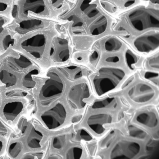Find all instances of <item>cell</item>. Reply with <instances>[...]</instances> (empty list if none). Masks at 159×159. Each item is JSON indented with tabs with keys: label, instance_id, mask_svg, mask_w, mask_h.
Instances as JSON below:
<instances>
[{
	"label": "cell",
	"instance_id": "cell-12",
	"mask_svg": "<svg viewBox=\"0 0 159 159\" xmlns=\"http://www.w3.org/2000/svg\"><path fill=\"white\" fill-rule=\"evenodd\" d=\"M113 117L111 113L106 111L93 112L88 116L86 125L93 134L100 136L105 133L109 125L113 122Z\"/></svg>",
	"mask_w": 159,
	"mask_h": 159
},
{
	"label": "cell",
	"instance_id": "cell-20",
	"mask_svg": "<svg viewBox=\"0 0 159 159\" xmlns=\"http://www.w3.org/2000/svg\"><path fill=\"white\" fill-rule=\"evenodd\" d=\"M40 70L37 67H33L26 72L22 79V85L26 89H33L37 85L36 76L39 74Z\"/></svg>",
	"mask_w": 159,
	"mask_h": 159
},
{
	"label": "cell",
	"instance_id": "cell-3",
	"mask_svg": "<svg viewBox=\"0 0 159 159\" xmlns=\"http://www.w3.org/2000/svg\"><path fill=\"white\" fill-rule=\"evenodd\" d=\"M125 17L130 26L138 32L159 29V8L138 6L126 13Z\"/></svg>",
	"mask_w": 159,
	"mask_h": 159
},
{
	"label": "cell",
	"instance_id": "cell-5",
	"mask_svg": "<svg viewBox=\"0 0 159 159\" xmlns=\"http://www.w3.org/2000/svg\"><path fill=\"white\" fill-rule=\"evenodd\" d=\"M66 84L57 71L50 70L47 72L40 91V103L43 106H48L64 93Z\"/></svg>",
	"mask_w": 159,
	"mask_h": 159
},
{
	"label": "cell",
	"instance_id": "cell-16",
	"mask_svg": "<svg viewBox=\"0 0 159 159\" xmlns=\"http://www.w3.org/2000/svg\"><path fill=\"white\" fill-rule=\"evenodd\" d=\"M24 104L20 101H14L5 104L2 109L3 116L7 120L13 121L23 111Z\"/></svg>",
	"mask_w": 159,
	"mask_h": 159
},
{
	"label": "cell",
	"instance_id": "cell-27",
	"mask_svg": "<svg viewBox=\"0 0 159 159\" xmlns=\"http://www.w3.org/2000/svg\"><path fill=\"white\" fill-rule=\"evenodd\" d=\"M22 149L23 147L20 142H13L9 147L8 153L11 157L16 158L21 154Z\"/></svg>",
	"mask_w": 159,
	"mask_h": 159
},
{
	"label": "cell",
	"instance_id": "cell-41",
	"mask_svg": "<svg viewBox=\"0 0 159 159\" xmlns=\"http://www.w3.org/2000/svg\"><path fill=\"white\" fill-rule=\"evenodd\" d=\"M3 147H4V144H3V142H2V141L1 139H0V153L2 152V149H3Z\"/></svg>",
	"mask_w": 159,
	"mask_h": 159
},
{
	"label": "cell",
	"instance_id": "cell-38",
	"mask_svg": "<svg viewBox=\"0 0 159 159\" xmlns=\"http://www.w3.org/2000/svg\"><path fill=\"white\" fill-rule=\"evenodd\" d=\"M8 134V130L0 120V135L5 136Z\"/></svg>",
	"mask_w": 159,
	"mask_h": 159
},
{
	"label": "cell",
	"instance_id": "cell-28",
	"mask_svg": "<svg viewBox=\"0 0 159 159\" xmlns=\"http://www.w3.org/2000/svg\"><path fill=\"white\" fill-rule=\"evenodd\" d=\"M83 153V149L79 146L71 147L66 153L67 159H80Z\"/></svg>",
	"mask_w": 159,
	"mask_h": 159
},
{
	"label": "cell",
	"instance_id": "cell-25",
	"mask_svg": "<svg viewBox=\"0 0 159 159\" xmlns=\"http://www.w3.org/2000/svg\"><path fill=\"white\" fill-rule=\"evenodd\" d=\"M115 5L117 8L127 9L137 4L139 0H107Z\"/></svg>",
	"mask_w": 159,
	"mask_h": 159
},
{
	"label": "cell",
	"instance_id": "cell-6",
	"mask_svg": "<svg viewBox=\"0 0 159 159\" xmlns=\"http://www.w3.org/2000/svg\"><path fill=\"white\" fill-rule=\"evenodd\" d=\"M54 25L53 21L36 17L25 19L14 18L8 27V30L16 39L39 30L49 28Z\"/></svg>",
	"mask_w": 159,
	"mask_h": 159
},
{
	"label": "cell",
	"instance_id": "cell-22",
	"mask_svg": "<svg viewBox=\"0 0 159 159\" xmlns=\"http://www.w3.org/2000/svg\"><path fill=\"white\" fill-rule=\"evenodd\" d=\"M122 43L115 37H110L106 39L103 43V49L108 53L119 52L122 48Z\"/></svg>",
	"mask_w": 159,
	"mask_h": 159
},
{
	"label": "cell",
	"instance_id": "cell-29",
	"mask_svg": "<svg viewBox=\"0 0 159 159\" xmlns=\"http://www.w3.org/2000/svg\"><path fill=\"white\" fill-rule=\"evenodd\" d=\"M125 59L126 65L130 69H133L134 66L138 62L137 57L130 50L125 51Z\"/></svg>",
	"mask_w": 159,
	"mask_h": 159
},
{
	"label": "cell",
	"instance_id": "cell-33",
	"mask_svg": "<svg viewBox=\"0 0 159 159\" xmlns=\"http://www.w3.org/2000/svg\"><path fill=\"white\" fill-rule=\"evenodd\" d=\"M27 95V93L26 91L21 89L10 90L5 93V96L9 98L25 97Z\"/></svg>",
	"mask_w": 159,
	"mask_h": 159
},
{
	"label": "cell",
	"instance_id": "cell-34",
	"mask_svg": "<svg viewBox=\"0 0 159 159\" xmlns=\"http://www.w3.org/2000/svg\"><path fill=\"white\" fill-rule=\"evenodd\" d=\"M144 77L145 79L148 80L152 81L153 83L157 82L158 83V79H159V74L158 71L156 72L155 71H146L144 73Z\"/></svg>",
	"mask_w": 159,
	"mask_h": 159
},
{
	"label": "cell",
	"instance_id": "cell-1",
	"mask_svg": "<svg viewBox=\"0 0 159 159\" xmlns=\"http://www.w3.org/2000/svg\"><path fill=\"white\" fill-rule=\"evenodd\" d=\"M52 26L16 39L13 49L23 53L32 60L42 61L48 57V50L53 37L57 33Z\"/></svg>",
	"mask_w": 159,
	"mask_h": 159
},
{
	"label": "cell",
	"instance_id": "cell-21",
	"mask_svg": "<svg viewBox=\"0 0 159 159\" xmlns=\"http://www.w3.org/2000/svg\"><path fill=\"white\" fill-rule=\"evenodd\" d=\"M43 138V134L42 132L35 128H32L27 140L28 147L32 149L40 148L41 147V143Z\"/></svg>",
	"mask_w": 159,
	"mask_h": 159
},
{
	"label": "cell",
	"instance_id": "cell-9",
	"mask_svg": "<svg viewBox=\"0 0 159 159\" xmlns=\"http://www.w3.org/2000/svg\"><path fill=\"white\" fill-rule=\"evenodd\" d=\"M68 41L65 37L57 33L52 39L49 46L48 57L57 64L66 62L70 57Z\"/></svg>",
	"mask_w": 159,
	"mask_h": 159
},
{
	"label": "cell",
	"instance_id": "cell-40",
	"mask_svg": "<svg viewBox=\"0 0 159 159\" xmlns=\"http://www.w3.org/2000/svg\"><path fill=\"white\" fill-rule=\"evenodd\" d=\"M41 152H39V154H28L24 156V159H35V157H37V158H39V157H41L42 156L43 153H40Z\"/></svg>",
	"mask_w": 159,
	"mask_h": 159
},
{
	"label": "cell",
	"instance_id": "cell-36",
	"mask_svg": "<svg viewBox=\"0 0 159 159\" xmlns=\"http://www.w3.org/2000/svg\"><path fill=\"white\" fill-rule=\"evenodd\" d=\"M121 58L119 56L112 55L109 56L105 58V61L107 64H109L110 65L115 66L116 64L120 63V61Z\"/></svg>",
	"mask_w": 159,
	"mask_h": 159
},
{
	"label": "cell",
	"instance_id": "cell-17",
	"mask_svg": "<svg viewBox=\"0 0 159 159\" xmlns=\"http://www.w3.org/2000/svg\"><path fill=\"white\" fill-rule=\"evenodd\" d=\"M118 107V101L115 96L107 97L95 100L92 104L91 109L93 110H116Z\"/></svg>",
	"mask_w": 159,
	"mask_h": 159
},
{
	"label": "cell",
	"instance_id": "cell-30",
	"mask_svg": "<svg viewBox=\"0 0 159 159\" xmlns=\"http://www.w3.org/2000/svg\"><path fill=\"white\" fill-rule=\"evenodd\" d=\"M100 7L107 13L114 14L117 12L118 8L113 3L107 0H99Z\"/></svg>",
	"mask_w": 159,
	"mask_h": 159
},
{
	"label": "cell",
	"instance_id": "cell-7",
	"mask_svg": "<svg viewBox=\"0 0 159 159\" xmlns=\"http://www.w3.org/2000/svg\"><path fill=\"white\" fill-rule=\"evenodd\" d=\"M91 97L89 84L86 82L78 83L70 87L68 92L66 100L71 109L80 111L83 109Z\"/></svg>",
	"mask_w": 159,
	"mask_h": 159
},
{
	"label": "cell",
	"instance_id": "cell-39",
	"mask_svg": "<svg viewBox=\"0 0 159 159\" xmlns=\"http://www.w3.org/2000/svg\"><path fill=\"white\" fill-rule=\"evenodd\" d=\"M98 57H99V53H98V52L97 51H94L93 52V54H92L91 57H90V61L92 63H94L98 60Z\"/></svg>",
	"mask_w": 159,
	"mask_h": 159
},
{
	"label": "cell",
	"instance_id": "cell-15",
	"mask_svg": "<svg viewBox=\"0 0 159 159\" xmlns=\"http://www.w3.org/2000/svg\"><path fill=\"white\" fill-rule=\"evenodd\" d=\"M135 121L142 127L149 130L156 129L159 125V117L154 111L146 110L137 113Z\"/></svg>",
	"mask_w": 159,
	"mask_h": 159
},
{
	"label": "cell",
	"instance_id": "cell-37",
	"mask_svg": "<svg viewBox=\"0 0 159 159\" xmlns=\"http://www.w3.org/2000/svg\"><path fill=\"white\" fill-rule=\"evenodd\" d=\"M141 1L144 2H148L150 6L159 8V0H141Z\"/></svg>",
	"mask_w": 159,
	"mask_h": 159
},
{
	"label": "cell",
	"instance_id": "cell-10",
	"mask_svg": "<svg viewBox=\"0 0 159 159\" xmlns=\"http://www.w3.org/2000/svg\"><path fill=\"white\" fill-rule=\"evenodd\" d=\"M68 111L66 106L61 102L57 103L52 107L43 112L41 119L49 130H55L66 123Z\"/></svg>",
	"mask_w": 159,
	"mask_h": 159
},
{
	"label": "cell",
	"instance_id": "cell-23",
	"mask_svg": "<svg viewBox=\"0 0 159 159\" xmlns=\"http://www.w3.org/2000/svg\"><path fill=\"white\" fill-rule=\"evenodd\" d=\"M14 2L0 0V16L14 17Z\"/></svg>",
	"mask_w": 159,
	"mask_h": 159
},
{
	"label": "cell",
	"instance_id": "cell-18",
	"mask_svg": "<svg viewBox=\"0 0 159 159\" xmlns=\"http://www.w3.org/2000/svg\"><path fill=\"white\" fill-rule=\"evenodd\" d=\"M0 69V83L6 88L14 87L17 84L18 78L15 71L9 68Z\"/></svg>",
	"mask_w": 159,
	"mask_h": 159
},
{
	"label": "cell",
	"instance_id": "cell-14",
	"mask_svg": "<svg viewBox=\"0 0 159 159\" xmlns=\"http://www.w3.org/2000/svg\"><path fill=\"white\" fill-rule=\"evenodd\" d=\"M133 46L140 53L148 54L158 49L159 31H152L139 36L134 39Z\"/></svg>",
	"mask_w": 159,
	"mask_h": 159
},
{
	"label": "cell",
	"instance_id": "cell-43",
	"mask_svg": "<svg viewBox=\"0 0 159 159\" xmlns=\"http://www.w3.org/2000/svg\"><path fill=\"white\" fill-rule=\"evenodd\" d=\"M2 54H3V52H2V50L1 48V46H0V55Z\"/></svg>",
	"mask_w": 159,
	"mask_h": 159
},
{
	"label": "cell",
	"instance_id": "cell-26",
	"mask_svg": "<svg viewBox=\"0 0 159 159\" xmlns=\"http://www.w3.org/2000/svg\"><path fill=\"white\" fill-rule=\"evenodd\" d=\"M14 17L0 16V41L8 30V27Z\"/></svg>",
	"mask_w": 159,
	"mask_h": 159
},
{
	"label": "cell",
	"instance_id": "cell-4",
	"mask_svg": "<svg viewBox=\"0 0 159 159\" xmlns=\"http://www.w3.org/2000/svg\"><path fill=\"white\" fill-rule=\"evenodd\" d=\"M14 8V18L16 19L36 17L54 21L57 18L48 0H15Z\"/></svg>",
	"mask_w": 159,
	"mask_h": 159
},
{
	"label": "cell",
	"instance_id": "cell-42",
	"mask_svg": "<svg viewBox=\"0 0 159 159\" xmlns=\"http://www.w3.org/2000/svg\"><path fill=\"white\" fill-rule=\"evenodd\" d=\"M4 1H6L12 2H15V0H4Z\"/></svg>",
	"mask_w": 159,
	"mask_h": 159
},
{
	"label": "cell",
	"instance_id": "cell-31",
	"mask_svg": "<svg viewBox=\"0 0 159 159\" xmlns=\"http://www.w3.org/2000/svg\"><path fill=\"white\" fill-rule=\"evenodd\" d=\"M129 131V134L133 138L137 139H144L147 136V134L145 131L136 126H130Z\"/></svg>",
	"mask_w": 159,
	"mask_h": 159
},
{
	"label": "cell",
	"instance_id": "cell-24",
	"mask_svg": "<svg viewBox=\"0 0 159 159\" xmlns=\"http://www.w3.org/2000/svg\"><path fill=\"white\" fill-rule=\"evenodd\" d=\"M63 72L70 79L72 80H78L83 76V71L80 68L75 66H70L63 68Z\"/></svg>",
	"mask_w": 159,
	"mask_h": 159
},
{
	"label": "cell",
	"instance_id": "cell-11",
	"mask_svg": "<svg viewBox=\"0 0 159 159\" xmlns=\"http://www.w3.org/2000/svg\"><path fill=\"white\" fill-rule=\"evenodd\" d=\"M127 95L130 101L134 104L142 105L152 101L156 97V91L151 84L140 82L129 88Z\"/></svg>",
	"mask_w": 159,
	"mask_h": 159
},
{
	"label": "cell",
	"instance_id": "cell-32",
	"mask_svg": "<svg viewBox=\"0 0 159 159\" xmlns=\"http://www.w3.org/2000/svg\"><path fill=\"white\" fill-rule=\"evenodd\" d=\"M147 66L149 68L153 71L159 70V54L157 53L156 54L152 56L148 59L147 61Z\"/></svg>",
	"mask_w": 159,
	"mask_h": 159
},
{
	"label": "cell",
	"instance_id": "cell-8",
	"mask_svg": "<svg viewBox=\"0 0 159 159\" xmlns=\"http://www.w3.org/2000/svg\"><path fill=\"white\" fill-rule=\"evenodd\" d=\"M142 150V146L138 141L124 139L115 143L110 152L112 159H132L138 157Z\"/></svg>",
	"mask_w": 159,
	"mask_h": 159
},
{
	"label": "cell",
	"instance_id": "cell-2",
	"mask_svg": "<svg viewBox=\"0 0 159 159\" xmlns=\"http://www.w3.org/2000/svg\"><path fill=\"white\" fill-rule=\"evenodd\" d=\"M126 71L120 67L108 65L101 67L93 77V88L97 96H104L116 89L125 79Z\"/></svg>",
	"mask_w": 159,
	"mask_h": 159
},
{
	"label": "cell",
	"instance_id": "cell-19",
	"mask_svg": "<svg viewBox=\"0 0 159 159\" xmlns=\"http://www.w3.org/2000/svg\"><path fill=\"white\" fill-rule=\"evenodd\" d=\"M108 22V18L106 14L99 16L91 25L90 29L91 35L98 36L103 34L107 29Z\"/></svg>",
	"mask_w": 159,
	"mask_h": 159
},
{
	"label": "cell",
	"instance_id": "cell-35",
	"mask_svg": "<svg viewBox=\"0 0 159 159\" xmlns=\"http://www.w3.org/2000/svg\"><path fill=\"white\" fill-rule=\"evenodd\" d=\"M65 144L64 138L62 137L54 138L52 141V146L55 149L60 150L63 148Z\"/></svg>",
	"mask_w": 159,
	"mask_h": 159
},
{
	"label": "cell",
	"instance_id": "cell-13",
	"mask_svg": "<svg viewBox=\"0 0 159 159\" xmlns=\"http://www.w3.org/2000/svg\"><path fill=\"white\" fill-rule=\"evenodd\" d=\"M7 66L13 71L18 72L28 71L34 67L32 60L26 55L19 51L12 49L6 52Z\"/></svg>",
	"mask_w": 159,
	"mask_h": 159
}]
</instances>
